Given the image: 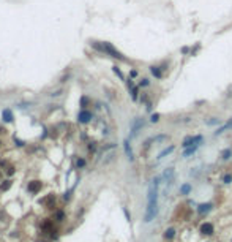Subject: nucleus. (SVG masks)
<instances>
[{"mask_svg": "<svg viewBox=\"0 0 232 242\" xmlns=\"http://www.w3.org/2000/svg\"><path fill=\"white\" fill-rule=\"evenodd\" d=\"M158 185H160V177H155L148 187V201H147V212L144 220L152 222L156 215V206H158Z\"/></svg>", "mask_w": 232, "mask_h": 242, "instance_id": "nucleus-1", "label": "nucleus"}, {"mask_svg": "<svg viewBox=\"0 0 232 242\" xmlns=\"http://www.w3.org/2000/svg\"><path fill=\"white\" fill-rule=\"evenodd\" d=\"M92 46L95 49H98V51L104 52V54L111 55V57H115V59H120V60H125V57H123L122 54H120L119 51H117L115 48H114L111 43H92Z\"/></svg>", "mask_w": 232, "mask_h": 242, "instance_id": "nucleus-2", "label": "nucleus"}, {"mask_svg": "<svg viewBox=\"0 0 232 242\" xmlns=\"http://www.w3.org/2000/svg\"><path fill=\"white\" fill-rule=\"evenodd\" d=\"M166 141H169V135H156V136H153V138H150V139L145 141V147H148L152 143L160 144V143H166Z\"/></svg>", "mask_w": 232, "mask_h": 242, "instance_id": "nucleus-3", "label": "nucleus"}, {"mask_svg": "<svg viewBox=\"0 0 232 242\" xmlns=\"http://www.w3.org/2000/svg\"><path fill=\"white\" fill-rule=\"evenodd\" d=\"M144 127V119H141V117H137L136 120L133 122V127H131V135H130V139L131 138H134L137 133H139V130Z\"/></svg>", "mask_w": 232, "mask_h": 242, "instance_id": "nucleus-4", "label": "nucleus"}, {"mask_svg": "<svg viewBox=\"0 0 232 242\" xmlns=\"http://www.w3.org/2000/svg\"><path fill=\"white\" fill-rule=\"evenodd\" d=\"M163 179L166 181V184H172V182H174V169H172V168H167V169H164Z\"/></svg>", "mask_w": 232, "mask_h": 242, "instance_id": "nucleus-5", "label": "nucleus"}, {"mask_svg": "<svg viewBox=\"0 0 232 242\" xmlns=\"http://www.w3.org/2000/svg\"><path fill=\"white\" fill-rule=\"evenodd\" d=\"M92 113L90 111H81L79 113V116H78V119H79V122L81 123H87V122H90V119H92Z\"/></svg>", "mask_w": 232, "mask_h": 242, "instance_id": "nucleus-6", "label": "nucleus"}, {"mask_svg": "<svg viewBox=\"0 0 232 242\" xmlns=\"http://www.w3.org/2000/svg\"><path fill=\"white\" fill-rule=\"evenodd\" d=\"M213 231H215V228H213L212 223H202V225H201V233H202V234L212 236Z\"/></svg>", "mask_w": 232, "mask_h": 242, "instance_id": "nucleus-7", "label": "nucleus"}, {"mask_svg": "<svg viewBox=\"0 0 232 242\" xmlns=\"http://www.w3.org/2000/svg\"><path fill=\"white\" fill-rule=\"evenodd\" d=\"M123 149H125V153H126V157L130 158V160H133V150H131L130 147V139H125L123 141Z\"/></svg>", "mask_w": 232, "mask_h": 242, "instance_id": "nucleus-8", "label": "nucleus"}, {"mask_svg": "<svg viewBox=\"0 0 232 242\" xmlns=\"http://www.w3.org/2000/svg\"><path fill=\"white\" fill-rule=\"evenodd\" d=\"M210 209H212V203H207V204H201L198 207V212L199 214H207V212H210Z\"/></svg>", "mask_w": 232, "mask_h": 242, "instance_id": "nucleus-9", "label": "nucleus"}, {"mask_svg": "<svg viewBox=\"0 0 232 242\" xmlns=\"http://www.w3.org/2000/svg\"><path fill=\"white\" fill-rule=\"evenodd\" d=\"M193 144H194V136H186L183 139V143H182V147L186 149V147H191ZM194 146H196V144H194Z\"/></svg>", "mask_w": 232, "mask_h": 242, "instance_id": "nucleus-10", "label": "nucleus"}, {"mask_svg": "<svg viewBox=\"0 0 232 242\" xmlns=\"http://www.w3.org/2000/svg\"><path fill=\"white\" fill-rule=\"evenodd\" d=\"M198 150V146H191V147H186V150H185L183 153H182V157L183 158H188L190 155H193V153Z\"/></svg>", "mask_w": 232, "mask_h": 242, "instance_id": "nucleus-11", "label": "nucleus"}, {"mask_svg": "<svg viewBox=\"0 0 232 242\" xmlns=\"http://www.w3.org/2000/svg\"><path fill=\"white\" fill-rule=\"evenodd\" d=\"M150 71H152V75H153L155 78H158V79L163 78V73H161L160 67H155V65H152V67H150Z\"/></svg>", "mask_w": 232, "mask_h": 242, "instance_id": "nucleus-12", "label": "nucleus"}, {"mask_svg": "<svg viewBox=\"0 0 232 242\" xmlns=\"http://www.w3.org/2000/svg\"><path fill=\"white\" fill-rule=\"evenodd\" d=\"M193 190V187L190 184H183L180 187V195H190V191Z\"/></svg>", "mask_w": 232, "mask_h": 242, "instance_id": "nucleus-13", "label": "nucleus"}, {"mask_svg": "<svg viewBox=\"0 0 232 242\" xmlns=\"http://www.w3.org/2000/svg\"><path fill=\"white\" fill-rule=\"evenodd\" d=\"M174 149H175L174 146H169V147H167V149H164L163 152H160V155H158V158H164V157H166V155H169V153H172V152H174Z\"/></svg>", "mask_w": 232, "mask_h": 242, "instance_id": "nucleus-14", "label": "nucleus"}, {"mask_svg": "<svg viewBox=\"0 0 232 242\" xmlns=\"http://www.w3.org/2000/svg\"><path fill=\"white\" fill-rule=\"evenodd\" d=\"M175 236V229L174 228H167L164 231V239H172Z\"/></svg>", "mask_w": 232, "mask_h": 242, "instance_id": "nucleus-15", "label": "nucleus"}, {"mask_svg": "<svg viewBox=\"0 0 232 242\" xmlns=\"http://www.w3.org/2000/svg\"><path fill=\"white\" fill-rule=\"evenodd\" d=\"M11 119H13L11 111H10V109H5V111H3V120H5V122H11Z\"/></svg>", "mask_w": 232, "mask_h": 242, "instance_id": "nucleus-16", "label": "nucleus"}, {"mask_svg": "<svg viewBox=\"0 0 232 242\" xmlns=\"http://www.w3.org/2000/svg\"><path fill=\"white\" fill-rule=\"evenodd\" d=\"M221 157H223V160H229V158L232 157V150L231 149H224L221 152Z\"/></svg>", "mask_w": 232, "mask_h": 242, "instance_id": "nucleus-17", "label": "nucleus"}, {"mask_svg": "<svg viewBox=\"0 0 232 242\" xmlns=\"http://www.w3.org/2000/svg\"><path fill=\"white\" fill-rule=\"evenodd\" d=\"M205 123H207V125H219V123H221V120L216 119V117H212V119L205 120Z\"/></svg>", "mask_w": 232, "mask_h": 242, "instance_id": "nucleus-18", "label": "nucleus"}, {"mask_svg": "<svg viewBox=\"0 0 232 242\" xmlns=\"http://www.w3.org/2000/svg\"><path fill=\"white\" fill-rule=\"evenodd\" d=\"M10 187H11V182H10V181H5L3 184L0 185V191H5V190H8Z\"/></svg>", "mask_w": 232, "mask_h": 242, "instance_id": "nucleus-19", "label": "nucleus"}, {"mask_svg": "<svg viewBox=\"0 0 232 242\" xmlns=\"http://www.w3.org/2000/svg\"><path fill=\"white\" fill-rule=\"evenodd\" d=\"M131 98L133 100H137V92H139V89H137V87H131Z\"/></svg>", "mask_w": 232, "mask_h": 242, "instance_id": "nucleus-20", "label": "nucleus"}, {"mask_svg": "<svg viewBox=\"0 0 232 242\" xmlns=\"http://www.w3.org/2000/svg\"><path fill=\"white\" fill-rule=\"evenodd\" d=\"M55 218H57L58 222H60V220H63V218H65V212H63V211H57V214H55Z\"/></svg>", "mask_w": 232, "mask_h": 242, "instance_id": "nucleus-21", "label": "nucleus"}, {"mask_svg": "<svg viewBox=\"0 0 232 242\" xmlns=\"http://www.w3.org/2000/svg\"><path fill=\"white\" fill-rule=\"evenodd\" d=\"M76 166H78V168H84V166H86V160H84V158H79V160L76 161Z\"/></svg>", "mask_w": 232, "mask_h": 242, "instance_id": "nucleus-22", "label": "nucleus"}, {"mask_svg": "<svg viewBox=\"0 0 232 242\" xmlns=\"http://www.w3.org/2000/svg\"><path fill=\"white\" fill-rule=\"evenodd\" d=\"M87 103H89V98H86V97H82L81 98V106H82V109L87 106Z\"/></svg>", "mask_w": 232, "mask_h": 242, "instance_id": "nucleus-23", "label": "nucleus"}, {"mask_svg": "<svg viewBox=\"0 0 232 242\" xmlns=\"http://www.w3.org/2000/svg\"><path fill=\"white\" fill-rule=\"evenodd\" d=\"M223 181H224V184H231V182H232V176H231V174H226Z\"/></svg>", "mask_w": 232, "mask_h": 242, "instance_id": "nucleus-24", "label": "nucleus"}, {"mask_svg": "<svg viewBox=\"0 0 232 242\" xmlns=\"http://www.w3.org/2000/svg\"><path fill=\"white\" fill-rule=\"evenodd\" d=\"M123 212H125V217H126V220H128V222H131V214L128 212V209H126V207H123Z\"/></svg>", "mask_w": 232, "mask_h": 242, "instance_id": "nucleus-25", "label": "nucleus"}, {"mask_svg": "<svg viewBox=\"0 0 232 242\" xmlns=\"http://www.w3.org/2000/svg\"><path fill=\"white\" fill-rule=\"evenodd\" d=\"M150 120L152 122H158V120H160V114H152V117H150Z\"/></svg>", "mask_w": 232, "mask_h": 242, "instance_id": "nucleus-26", "label": "nucleus"}, {"mask_svg": "<svg viewBox=\"0 0 232 242\" xmlns=\"http://www.w3.org/2000/svg\"><path fill=\"white\" fill-rule=\"evenodd\" d=\"M114 73H115V75H117V76H119V78H120V79H123V75H122V71H120V70H119V68H117V67H114Z\"/></svg>", "mask_w": 232, "mask_h": 242, "instance_id": "nucleus-27", "label": "nucleus"}, {"mask_svg": "<svg viewBox=\"0 0 232 242\" xmlns=\"http://www.w3.org/2000/svg\"><path fill=\"white\" fill-rule=\"evenodd\" d=\"M139 85H141V87H145V85H148V79H145V78H144L142 81L139 82Z\"/></svg>", "mask_w": 232, "mask_h": 242, "instance_id": "nucleus-28", "label": "nucleus"}, {"mask_svg": "<svg viewBox=\"0 0 232 242\" xmlns=\"http://www.w3.org/2000/svg\"><path fill=\"white\" fill-rule=\"evenodd\" d=\"M130 75H131V78H136V76H137V71H136V70H131Z\"/></svg>", "mask_w": 232, "mask_h": 242, "instance_id": "nucleus-29", "label": "nucleus"}, {"mask_svg": "<svg viewBox=\"0 0 232 242\" xmlns=\"http://www.w3.org/2000/svg\"><path fill=\"white\" fill-rule=\"evenodd\" d=\"M182 52H183V54H186V52H190V49H188V48H183V49H182Z\"/></svg>", "mask_w": 232, "mask_h": 242, "instance_id": "nucleus-30", "label": "nucleus"}]
</instances>
